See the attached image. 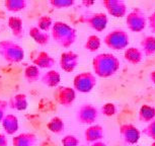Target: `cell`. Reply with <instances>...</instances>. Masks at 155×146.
I'll return each mask as SVG.
<instances>
[{
  "label": "cell",
  "mask_w": 155,
  "mask_h": 146,
  "mask_svg": "<svg viewBox=\"0 0 155 146\" xmlns=\"http://www.w3.org/2000/svg\"><path fill=\"white\" fill-rule=\"evenodd\" d=\"M150 146H155V141H154V142H153V143H152V144H151V145H150Z\"/></svg>",
  "instance_id": "cell-39"
},
{
  "label": "cell",
  "mask_w": 155,
  "mask_h": 146,
  "mask_svg": "<svg viewBox=\"0 0 155 146\" xmlns=\"http://www.w3.org/2000/svg\"><path fill=\"white\" fill-rule=\"evenodd\" d=\"M50 5L56 9H65L75 4L74 0H50Z\"/></svg>",
  "instance_id": "cell-29"
},
{
  "label": "cell",
  "mask_w": 155,
  "mask_h": 146,
  "mask_svg": "<svg viewBox=\"0 0 155 146\" xmlns=\"http://www.w3.org/2000/svg\"><path fill=\"white\" fill-rule=\"evenodd\" d=\"M41 81L48 87H58L61 81V75L59 71L55 69H51L42 75Z\"/></svg>",
  "instance_id": "cell-17"
},
{
  "label": "cell",
  "mask_w": 155,
  "mask_h": 146,
  "mask_svg": "<svg viewBox=\"0 0 155 146\" xmlns=\"http://www.w3.org/2000/svg\"><path fill=\"white\" fill-rule=\"evenodd\" d=\"M134 146H139V145H134Z\"/></svg>",
  "instance_id": "cell-40"
},
{
  "label": "cell",
  "mask_w": 155,
  "mask_h": 146,
  "mask_svg": "<svg viewBox=\"0 0 155 146\" xmlns=\"http://www.w3.org/2000/svg\"><path fill=\"white\" fill-rule=\"evenodd\" d=\"M23 76L25 79L30 83H34L39 81L41 79L42 75H41V69L36 65H28L25 68V72H23Z\"/></svg>",
  "instance_id": "cell-24"
},
{
  "label": "cell",
  "mask_w": 155,
  "mask_h": 146,
  "mask_svg": "<svg viewBox=\"0 0 155 146\" xmlns=\"http://www.w3.org/2000/svg\"><path fill=\"white\" fill-rule=\"evenodd\" d=\"M149 78H150L151 82L155 84V70L150 72V74H149Z\"/></svg>",
  "instance_id": "cell-37"
},
{
  "label": "cell",
  "mask_w": 155,
  "mask_h": 146,
  "mask_svg": "<svg viewBox=\"0 0 155 146\" xmlns=\"http://www.w3.org/2000/svg\"><path fill=\"white\" fill-rule=\"evenodd\" d=\"M7 23L14 37L19 39L23 36V22L19 16H10Z\"/></svg>",
  "instance_id": "cell-21"
},
{
  "label": "cell",
  "mask_w": 155,
  "mask_h": 146,
  "mask_svg": "<svg viewBox=\"0 0 155 146\" xmlns=\"http://www.w3.org/2000/svg\"><path fill=\"white\" fill-rule=\"evenodd\" d=\"M82 3L84 4V5H86V6H90V5H92L94 2L93 1H83Z\"/></svg>",
  "instance_id": "cell-38"
},
{
  "label": "cell",
  "mask_w": 155,
  "mask_h": 146,
  "mask_svg": "<svg viewBox=\"0 0 155 146\" xmlns=\"http://www.w3.org/2000/svg\"><path fill=\"white\" fill-rule=\"evenodd\" d=\"M104 43L107 48L115 51L126 50L130 43V37L125 30L122 28H115L106 35L104 39Z\"/></svg>",
  "instance_id": "cell-4"
},
{
  "label": "cell",
  "mask_w": 155,
  "mask_h": 146,
  "mask_svg": "<svg viewBox=\"0 0 155 146\" xmlns=\"http://www.w3.org/2000/svg\"><path fill=\"white\" fill-rule=\"evenodd\" d=\"M62 146H79V139L75 135H66L61 140Z\"/></svg>",
  "instance_id": "cell-31"
},
{
  "label": "cell",
  "mask_w": 155,
  "mask_h": 146,
  "mask_svg": "<svg viewBox=\"0 0 155 146\" xmlns=\"http://www.w3.org/2000/svg\"><path fill=\"white\" fill-rule=\"evenodd\" d=\"M8 108V103L6 101L0 100V123L3 121L4 117L6 116V110Z\"/></svg>",
  "instance_id": "cell-33"
},
{
  "label": "cell",
  "mask_w": 155,
  "mask_h": 146,
  "mask_svg": "<svg viewBox=\"0 0 155 146\" xmlns=\"http://www.w3.org/2000/svg\"><path fill=\"white\" fill-rule=\"evenodd\" d=\"M144 54L141 49L137 48V47H128L124 52V58L128 63L136 65L139 64L142 61Z\"/></svg>",
  "instance_id": "cell-20"
},
{
  "label": "cell",
  "mask_w": 155,
  "mask_h": 146,
  "mask_svg": "<svg viewBox=\"0 0 155 146\" xmlns=\"http://www.w3.org/2000/svg\"><path fill=\"white\" fill-rule=\"evenodd\" d=\"M27 6V0H5L4 1V7L9 12H19L25 10Z\"/></svg>",
  "instance_id": "cell-26"
},
{
  "label": "cell",
  "mask_w": 155,
  "mask_h": 146,
  "mask_svg": "<svg viewBox=\"0 0 155 146\" xmlns=\"http://www.w3.org/2000/svg\"><path fill=\"white\" fill-rule=\"evenodd\" d=\"M85 22L92 30L98 32V33H101L107 28L109 19H107V15L106 13L95 12L87 16L85 18Z\"/></svg>",
  "instance_id": "cell-12"
},
{
  "label": "cell",
  "mask_w": 155,
  "mask_h": 146,
  "mask_svg": "<svg viewBox=\"0 0 155 146\" xmlns=\"http://www.w3.org/2000/svg\"><path fill=\"white\" fill-rule=\"evenodd\" d=\"M0 56L7 63H19L25 59V50L13 41L2 40L0 41Z\"/></svg>",
  "instance_id": "cell-3"
},
{
  "label": "cell",
  "mask_w": 155,
  "mask_h": 146,
  "mask_svg": "<svg viewBox=\"0 0 155 146\" xmlns=\"http://www.w3.org/2000/svg\"><path fill=\"white\" fill-rule=\"evenodd\" d=\"M120 135L128 145H137L141 137V132L133 124H123L120 126Z\"/></svg>",
  "instance_id": "cell-9"
},
{
  "label": "cell",
  "mask_w": 155,
  "mask_h": 146,
  "mask_svg": "<svg viewBox=\"0 0 155 146\" xmlns=\"http://www.w3.org/2000/svg\"><path fill=\"white\" fill-rule=\"evenodd\" d=\"M101 113L106 117H114L117 114V107L113 103H107L102 105L101 108Z\"/></svg>",
  "instance_id": "cell-30"
},
{
  "label": "cell",
  "mask_w": 155,
  "mask_h": 146,
  "mask_svg": "<svg viewBox=\"0 0 155 146\" xmlns=\"http://www.w3.org/2000/svg\"><path fill=\"white\" fill-rule=\"evenodd\" d=\"M53 25H54L53 19L49 15H42L41 17H39V19H38V22H37V27L39 28L40 30L47 32V33L52 30Z\"/></svg>",
  "instance_id": "cell-28"
},
{
  "label": "cell",
  "mask_w": 155,
  "mask_h": 146,
  "mask_svg": "<svg viewBox=\"0 0 155 146\" xmlns=\"http://www.w3.org/2000/svg\"><path fill=\"white\" fill-rule=\"evenodd\" d=\"M142 133L146 137H148V138L155 141V120H153L150 123H148L147 126L142 130Z\"/></svg>",
  "instance_id": "cell-32"
},
{
  "label": "cell",
  "mask_w": 155,
  "mask_h": 146,
  "mask_svg": "<svg viewBox=\"0 0 155 146\" xmlns=\"http://www.w3.org/2000/svg\"><path fill=\"white\" fill-rule=\"evenodd\" d=\"M148 25H149V28L152 33L155 34V11H153L150 15L148 16Z\"/></svg>",
  "instance_id": "cell-34"
},
{
  "label": "cell",
  "mask_w": 155,
  "mask_h": 146,
  "mask_svg": "<svg viewBox=\"0 0 155 146\" xmlns=\"http://www.w3.org/2000/svg\"><path fill=\"white\" fill-rule=\"evenodd\" d=\"M47 128L50 132L56 134V135H60L65 130V123L60 117H53L47 124Z\"/></svg>",
  "instance_id": "cell-25"
},
{
  "label": "cell",
  "mask_w": 155,
  "mask_h": 146,
  "mask_svg": "<svg viewBox=\"0 0 155 146\" xmlns=\"http://www.w3.org/2000/svg\"><path fill=\"white\" fill-rule=\"evenodd\" d=\"M0 146H8V140L6 134L0 133Z\"/></svg>",
  "instance_id": "cell-35"
},
{
  "label": "cell",
  "mask_w": 155,
  "mask_h": 146,
  "mask_svg": "<svg viewBox=\"0 0 155 146\" xmlns=\"http://www.w3.org/2000/svg\"><path fill=\"white\" fill-rule=\"evenodd\" d=\"M101 46V38L96 35H91L86 39L85 44H84V48L85 50L91 52V53H94V52L98 51L99 48Z\"/></svg>",
  "instance_id": "cell-27"
},
{
  "label": "cell",
  "mask_w": 155,
  "mask_h": 146,
  "mask_svg": "<svg viewBox=\"0 0 155 146\" xmlns=\"http://www.w3.org/2000/svg\"><path fill=\"white\" fill-rule=\"evenodd\" d=\"M141 50L146 57L152 56L155 54V37L154 36H146L140 42Z\"/></svg>",
  "instance_id": "cell-23"
},
{
  "label": "cell",
  "mask_w": 155,
  "mask_h": 146,
  "mask_svg": "<svg viewBox=\"0 0 155 146\" xmlns=\"http://www.w3.org/2000/svg\"><path fill=\"white\" fill-rule=\"evenodd\" d=\"M8 107L15 111H25L28 107V96L25 93H16L11 96L8 101Z\"/></svg>",
  "instance_id": "cell-18"
},
{
  "label": "cell",
  "mask_w": 155,
  "mask_h": 146,
  "mask_svg": "<svg viewBox=\"0 0 155 146\" xmlns=\"http://www.w3.org/2000/svg\"><path fill=\"white\" fill-rule=\"evenodd\" d=\"M2 128L6 135H14L19 129L18 118L13 114H7L1 122Z\"/></svg>",
  "instance_id": "cell-14"
},
{
  "label": "cell",
  "mask_w": 155,
  "mask_h": 146,
  "mask_svg": "<svg viewBox=\"0 0 155 146\" xmlns=\"http://www.w3.org/2000/svg\"><path fill=\"white\" fill-rule=\"evenodd\" d=\"M38 141L36 134L23 132L12 138L13 146H35Z\"/></svg>",
  "instance_id": "cell-16"
},
{
  "label": "cell",
  "mask_w": 155,
  "mask_h": 146,
  "mask_svg": "<svg viewBox=\"0 0 155 146\" xmlns=\"http://www.w3.org/2000/svg\"><path fill=\"white\" fill-rule=\"evenodd\" d=\"M120 69L119 58L110 53H101L93 57L92 70L95 76L109 78L115 75Z\"/></svg>",
  "instance_id": "cell-1"
},
{
  "label": "cell",
  "mask_w": 155,
  "mask_h": 146,
  "mask_svg": "<svg viewBox=\"0 0 155 146\" xmlns=\"http://www.w3.org/2000/svg\"><path fill=\"white\" fill-rule=\"evenodd\" d=\"M97 80L92 72H81L79 74L75 75L73 79V88L76 91L81 93H88L92 91V89L96 86Z\"/></svg>",
  "instance_id": "cell-6"
},
{
  "label": "cell",
  "mask_w": 155,
  "mask_h": 146,
  "mask_svg": "<svg viewBox=\"0 0 155 146\" xmlns=\"http://www.w3.org/2000/svg\"><path fill=\"white\" fill-rule=\"evenodd\" d=\"M51 37L63 48H70L77 39V31L67 22H55L51 30Z\"/></svg>",
  "instance_id": "cell-2"
},
{
  "label": "cell",
  "mask_w": 155,
  "mask_h": 146,
  "mask_svg": "<svg viewBox=\"0 0 155 146\" xmlns=\"http://www.w3.org/2000/svg\"><path fill=\"white\" fill-rule=\"evenodd\" d=\"M34 65L39 67L40 69H50L55 65L56 61L49 53L45 51H41L38 53L36 58L33 60Z\"/></svg>",
  "instance_id": "cell-15"
},
{
  "label": "cell",
  "mask_w": 155,
  "mask_h": 146,
  "mask_svg": "<svg viewBox=\"0 0 155 146\" xmlns=\"http://www.w3.org/2000/svg\"><path fill=\"white\" fill-rule=\"evenodd\" d=\"M79 146H84V145H79Z\"/></svg>",
  "instance_id": "cell-41"
},
{
  "label": "cell",
  "mask_w": 155,
  "mask_h": 146,
  "mask_svg": "<svg viewBox=\"0 0 155 146\" xmlns=\"http://www.w3.org/2000/svg\"><path fill=\"white\" fill-rule=\"evenodd\" d=\"M54 98L59 105L68 108L75 101L76 90L70 86H58L54 92Z\"/></svg>",
  "instance_id": "cell-8"
},
{
  "label": "cell",
  "mask_w": 155,
  "mask_h": 146,
  "mask_svg": "<svg viewBox=\"0 0 155 146\" xmlns=\"http://www.w3.org/2000/svg\"><path fill=\"white\" fill-rule=\"evenodd\" d=\"M148 17L146 16L145 11L140 7H135L126 15V25L128 30L133 33H140L144 31L148 25Z\"/></svg>",
  "instance_id": "cell-5"
},
{
  "label": "cell",
  "mask_w": 155,
  "mask_h": 146,
  "mask_svg": "<svg viewBox=\"0 0 155 146\" xmlns=\"http://www.w3.org/2000/svg\"><path fill=\"white\" fill-rule=\"evenodd\" d=\"M91 146H107V143H106V142H104V141L101 140V141H97V142L92 143Z\"/></svg>",
  "instance_id": "cell-36"
},
{
  "label": "cell",
  "mask_w": 155,
  "mask_h": 146,
  "mask_svg": "<svg viewBox=\"0 0 155 146\" xmlns=\"http://www.w3.org/2000/svg\"><path fill=\"white\" fill-rule=\"evenodd\" d=\"M138 118L142 123H150L155 120V108L150 105H143L139 110Z\"/></svg>",
  "instance_id": "cell-22"
},
{
  "label": "cell",
  "mask_w": 155,
  "mask_h": 146,
  "mask_svg": "<svg viewBox=\"0 0 155 146\" xmlns=\"http://www.w3.org/2000/svg\"><path fill=\"white\" fill-rule=\"evenodd\" d=\"M79 62V56L73 51L63 52L60 55V67L64 72L71 73L76 69Z\"/></svg>",
  "instance_id": "cell-11"
},
{
  "label": "cell",
  "mask_w": 155,
  "mask_h": 146,
  "mask_svg": "<svg viewBox=\"0 0 155 146\" xmlns=\"http://www.w3.org/2000/svg\"><path fill=\"white\" fill-rule=\"evenodd\" d=\"M28 35H30V37L35 41V42L41 46L48 45L50 42V39H51V36H50L49 33L40 30L37 25L36 27L30 28V30H28Z\"/></svg>",
  "instance_id": "cell-19"
},
{
  "label": "cell",
  "mask_w": 155,
  "mask_h": 146,
  "mask_svg": "<svg viewBox=\"0 0 155 146\" xmlns=\"http://www.w3.org/2000/svg\"><path fill=\"white\" fill-rule=\"evenodd\" d=\"M84 138L88 143H94L97 141H101L104 138V131L101 125L93 124L87 127L84 131Z\"/></svg>",
  "instance_id": "cell-13"
},
{
  "label": "cell",
  "mask_w": 155,
  "mask_h": 146,
  "mask_svg": "<svg viewBox=\"0 0 155 146\" xmlns=\"http://www.w3.org/2000/svg\"><path fill=\"white\" fill-rule=\"evenodd\" d=\"M102 6L106 8L110 15L116 18L127 15V5L123 0H104Z\"/></svg>",
  "instance_id": "cell-10"
},
{
  "label": "cell",
  "mask_w": 155,
  "mask_h": 146,
  "mask_svg": "<svg viewBox=\"0 0 155 146\" xmlns=\"http://www.w3.org/2000/svg\"><path fill=\"white\" fill-rule=\"evenodd\" d=\"M99 110L93 105L84 104L76 112V120L78 123L84 125H93L97 121Z\"/></svg>",
  "instance_id": "cell-7"
}]
</instances>
